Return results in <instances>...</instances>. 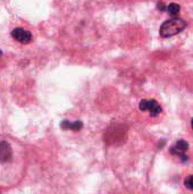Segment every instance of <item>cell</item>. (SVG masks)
Masks as SVG:
<instances>
[{
  "instance_id": "3",
  "label": "cell",
  "mask_w": 193,
  "mask_h": 194,
  "mask_svg": "<svg viewBox=\"0 0 193 194\" xmlns=\"http://www.w3.org/2000/svg\"><path fill=\"white\" fill-rule=\"evenodd\" d=\"M11 148L6 141L0 142V162H7L11 160Z\"/></svg>"
},
{
  "instance_id": "8",
  "label": "cell",
  "mask_w": 193,
  "mask_h": 194,
  "mask_svg": "<svg viewBox=\"0 0 193 194\" xmlns=\"http://www.w3.org/2000/svg\"><path fill=\"white\" fill-rule=\"evenodd\" d=\"M185 186L190 190H193V175H191L189 178L185 179Z\"/></svg>"
},
{
  "instance_id": "12",
  "label": "cell",
  "mask_w": 193,
  "mask_h": 194,
  "mask_svg": "<svg viewBox=\"0 0 193 194\" xmlns=\"http://www.w3.org/2000/svg\"><path fill=\"white\" fill-rule=\"evenodd\" d=\"M1 55H2V51H1V50H0V56H1Z\"/></svg>"
},
{
  "instance_id": "7",
  "label": "cell",
  "mask_w": 193,
  "mask_h": 194,
  "mask_svg": "<svg viewBox=\"0 0 193 194\" xmlns=\"http://www.w3.org/2000/svg\"><path fill=\"white\" fill-rule=\"evenodd\" d=\"M83 127V124H82V122H80V120H76V122H74V123H70V126H69V128L73 129V130H80V129Z\"/></svg>"
},
{
  "instance_id": "6",
  "label": "cell",
  "mask_w": 193,
  "mask_h": 194,
  "mask_svg": "<svg viewBox=\"0 0 193 194\" xmlns=\"http://www.w3.org/2000/svg\"><path fill=\"white\" fill-rule=\"evenodd\" d=\"M166 10H167L173 17H176V16L178 15L180 10H181V7H180V5H177V3H170V5L166 8Z\"/></svg>"
},
{
  "instance_id": "1",
  "label": "cell",
  "mask_w": 193,
  "mask_h": 194,
  "mask_svg": "<svg viewBox=\"0 0 193 194\" xmlns=\"http://www.w3.org/2000/svg\"><path fill=\"white\" fill-rule=\"evenodd\" d=\"M186 27V22L182 18L178 17H174L172 19L166 21L160 27V35L162 37H169L173 36L175 34H178L182 32L184 29Z\"/></svg>"
},
{
  "instance_id": "2",
  "label": "cell",
  "mask_w": 193,
  "mask_h": 194,
  "mask_svg": "<svg viewBox=\"0 0 193 194\" xmlns=\"http://www.w3.org/2000/svg\"><path fill=\"white\" fill-rule=\"evenodd\" d=\"M11 36L16 41H18L19 43H23V44H26V43L31 42V40H32V34L29 31H26L24 29H21V27L14 29L11 31Z\"/></svg>"
},
{
  "instance_id": "5",
  "label": "cell",
  "mask_w": 193,
  "mask_h": 194,
  "mask_svg": "<svg viewBox=\"0 0 193 194\" xmlns=\"http://www.w3.org/2000/svg\"><path fill=\"white\" fill-rule=\"evenodd\" d=\"M148 110L150 111V116L156 117L161 112V107L156 100H149L148 101Z\"/></svg>"
},
{
  "instance_id": "4",
  "label": "cell",
  "mask_w": 193,
  "mask_h": 194,
  "mask_svg": "<svg viewBox=\"0 0 193 194\" xmlns=\"http://www.w3.org/2000/svg\"><path fill=\"white\" fill-rule=\"evenodd\" d=\"M188 149H189V143H188L186 141H184V140H180V141L176 142L175 147H173V148L170 149V153H172V155H177V156H180L181 153H183V152L186 151Z\"/></svg>"
},
{
  "instance_id": "10",
  "label": "cell",
  "mask_w": 193,
  "mask_h": 194,
  "mask_svg": "<svg viewBox=\"0 0 193 194\" xmlns=\"http://www.w3.org/2000/svg\"><path fill=\"white\" fill-rule=\"evenodd\" d=\"M157 7H158V9H159V10H161V11L166 10V6H165V3H164L162 1H159V2H158Z\"/></svg>"
},
{
  "instance_id": "9",
  "label": "cell",
  "mask_w": 193,
  "mask_h": 194,
  "mask_svg": "<svg viewBox=\"0 0 193 194\" xmlns=\"http://www.w3.org/2000/svg\"><path fill=\"white\" fill-rule=\"evenodd\" d=\"M139 108H140V110H142V111L148 110V101H147V100H142V101L140 102V104H139Z\"/></svg>"
},
{
  "instance_id": "11",
  "label": "cell",
  "mask_w": 193,
  "mask_h": 194,
  "mask_svg": "<svg viewBox=\"0 0 193 194\" xmlns=\"http://www.w3.org/2000/svg\"><path fill=\"white\" fill-rule=\"evenodd\" d=\"M191 125H192V127H193V118H192V120H191Z\"/></svg>"
}]
</instances>
